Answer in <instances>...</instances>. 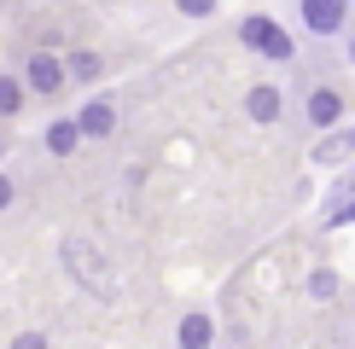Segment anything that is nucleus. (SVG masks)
<instances>
[{
	"instance_id": "1",
	"label": "nucleus",
	"mask_w": 355,
	"mask_h": 349,
	"mask_svg": "<svg viewBox=\"0 0 355 349\" xmlns=\"http://www.w3.org/2000/svg\"><path fill=\"white\" fill-rule=\"evenodd\" d=\"M344 0H303V24L315 29V35H338L344 29Z\"/></svg>"
},
{
	"instance_id": "2",
	"label": "nucleus",
	"mask_w": 355,
	"mask_h": 349,
	"mask_svg": "<svg viewBox=\"0 0 355 349\" xmlns=\"http://www.w3.org/2000/svg\"><path fill=\"white\" fill-rule=\"evenodd\" d=\"M76 123H82V134H87V140H105L111 128H116V111H111V99H87V105L76 111Z\"/></svg>"
},
{
	"instance_id": "3",
	"label": "nucleus",
	"mask_w": 355,
	"mask_h": 349,
	"mask_svg": "<svg viewBox=\"0 0 355 349\" xmlns=\"http://www.w3.org/2000/svg\"><path fill=\"white\" fill-rule=\"evenodd\" d=\"M29 87H35V93H58V87H64V64H58L53 53H35L29 58Z\"/></svg>"
},
{
	"instance_id": "4",
	"label": "nucleus",
	"mask_w": 355,
	"mask_h": 349,
	"mask_svg": "<svg viewBox=\"0 0 355 349\" xmlns=\"http://www.w3.org/2000/svg\"><path fill=\"white\" fill-rule=\"evenodd\" d=\"M338 116H344V99H338L332 87H315V93H309V123H315V128H332Z\"/></svg>"
},
{
	"instance_id": "5",
	"label": "nucleus",
	"mask_w": 355,
	"mask_h": 349,
	"mask_svg": "<svg viewBox=\"0 0 355 349\" xmlns=\"http://www.w3.org/2000/svg\"><path fill=\"white\" fill-rule=\"evenodd\" d=\"M245 111L257 116V123H279V93H274V87H250Z\"/></svg>"
},
{
	"instance_id": "6",
	"label": "nucleus",
	"mask_w": 355,
	"mask_h": 349,
	"mask_svg": "<svg viewBox=\"0 0 355 349\" xmlns=\"http://www.w3.org/2000/svg\"><path fill=\"white\" fill-rule=\"evenodd\" d=\"M175 343H181V349H210V314H187Z\"/></svg>"
},
{
	"instance_id": "7",
	"label": "nucleus",
	"mask_w": 355,
	"mask_h": 349,
	"mask_svg": "<svg viewBox=\"0 0 355 349\" xmlns=\"http://www.w3.org/2000/svg\"><path fill=\"white\" fill-rule=\"evenodd\" d=\"M274 35H279V24H268V18H245V29H239V41H245V47H257V53H268Z\"/></svg>"
},
{
	"instance_id": "8",
	"label": "nucleus",
	"mask_w": 355,
	"mask_h": 349,
	"mask_svg": "<svg viewBox=\"0 0 355 349\" xmlns=\"http://www.w3.org/2000/svg\"><path fill=\"white\" fill-rule=\"evenodd\" d=\"M76 140H82V123H53L47 128V152H58V157L76 152Z\"/></svg>"
},
{
	"instance_id": "9",
	"label": "nucleus",
	"mask_w": 355,
	"mask_h": 349,
	"mask_svg": "<svg viewBox=\"0 0 355 349\" xmlns=\"http://www.w3.org/2000/svg\"><path fill=\"white\" fill-rule=\"evenodd\" d=\"M18 105H24V87L12 82V76H0V116H12Z\"/></svg>"
},
{
	"instance_id": "10",
	"label": "nucleus",
	"mask_w": 355,
	"mask_h": 349,
	"mask_svg": "<svg viewBox=\"0 0 355 349\" xmlns=\"http://www.w3.org/2000/svg\"><path fill=\"white\" fill-rule=\"evenodd\" d=\"M70 76H76V82H94V76H99V58H94V53H76V58H70Z\"/></svg>"
},
{
	"instance_id": "11",
	"label": "nucleus",
	"mask_w": 355,
	"mask_h": 349,
	"mask_svg": "<svg viewBox=\"0 0 355 349\" xmlns=\"http://www.w3.org/2000/svg\"><path fill=\"white\" fill-rule=\"evenodd\" d=\"M175 6H181L187 18H210V12H216V0H175Z\"/></svg>"
},
{
	"instance_id": "12",
	"label": "nucleus",
	"mask_w": 355,
	"mask_h": 349,
	"mask_svg": "<svg viewBox=\"0 0 355 349\" xmlns=\"http://www.w3.org/2000/svg\"><path fill=\"white\" fill-rule=\"evenodd\" d=\"M309 291H315V297H320V303H327V297H332V291H338V280H332V274H315V280H309Z\"/></svg>"
},
{
	"instance_id": "13",
	"label": "nucleus",
	"mask_w": 355,
	"mask_h": 349,
	"mask_svg": "<svg viewBox=\"0 0 355 349\" xmlns=\"http://www.w3.org/2000/svg\"><path fill=\"white\" fill-rule=\"evenodd\" d=\"M12 349H47V338H41V332H24V338L12 343Z\"/></svg>"
},
{
	"instance_id": "14",
	"label": "nucleus",
	"mask_w": 355,
	"mask_h": 349,
	"mask_svg": "<svg viewBox=\"0 0 355 349\" xmlns=\"http://www.w3.org/2000/svg\"><path fill=\"white\" fill-rule=\"evenodd\" d=\"M6 204H12V181H6V174H0V210H6Z\"/></svg>"
},
{
	"instance_id": "15",
	"label": "nucleus",
	"mask_w": 355,
	"mask_h": 349,
	"mask_svg": "<svg viewBox=\"0 0 355 349\" xmlns=\"http://www.w3.org/2000/svg\"><path fill=\"white\" fill-rule=\"evenodd\" d=\"M349 64H355V41H349Z\"/></svg>"
}]
</instances>
